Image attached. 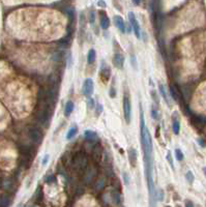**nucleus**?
Wrapping results in <instances>:
<instances>
[{
    "label": "nucleus",
    "instance_id": "obj_22",
    "mask_svg": "<svg viewBox=\"0 0 206 207\" xmlns=\"http://www.w3.org/2000/svg\"><path fill=\"white\" fill-rule=\"evenodd\" d=\"M9 204V201H8V198L6 197H3L1 201H0V207H7Z\"/></svg>",
    "mask_w": 206,
    "mask_h": 207
},
{
    "label": "nucleus",
    "instance_id": "obj_24",
    "mask_svg": "<svg viewBox=\"0 0 206 207\" xmlns=\"http://www.w3.org/2000/svg\"><path fill=\"white\" fill-rule=\"evenodd\" d=\"M151 116H152V118L155 119V120H157V119L160 118V116H159V112H157L153 107H152V109H151Z\"/></svg>",
    "mask_w": 206,
    "mask_h": 207
},
{
    "label": "nucleus",
    "instance_id": "obj_36",
    "mask_svg": "<svg viewBox=\"0 0 206 207\" xmlns=\"http://www.w3.org/2000/svg\"><path fill=\"white\" fill-rule=\"evenodd\" d=\"M133 3H134V4H140L139 1H133Z\"/></svg>",
    "mask_w": 206,
    "mask_h": 207
},
{
    "label": "nucleus",
    "instance_id": "obj_35",
    "mask_svg": "<svg viewBox=\"0 0 206 207\" xmlns=\"http://www.w3.org/2000/svg\"><path fill=\"white\" fill-rule=\"evenodd\" d=\"M203 173H204V175H205V177H206V167H204V168H203Z\"/></svg>",
    "mask_w": 206,
    "mask_h": 207
},
{
    "label": "nucleus",
    "instance_id": "obj_7",
    "mask_svg": "<svg viewBox=\"0 0 206 207\" xmlns=\"http://www.w3.org/2000/svg\"><path fill=\"white\" fill-rule=\"evenodd\" d=\"M113 63L116 67H118V68H122V67H123V63H124L123 55L121 54V53H116V54L114 55Z\"/></svg>",
    "mask_w": 206,
    "mask_h": 207
},
{
    "label": "nucleus",
    "instance_id": "obj_25",
    "mask_svg": "<svg viewBox=\"0 0 206 207\" xmlns=\"http://www.w3.org/2000/svg\"><path fill=\"white\" fill-rule=\"evenodd\" d=\"M113 200L115 204H119L120 203V196L118 193H113Z\"/></svg>",
    "mask_w": 206,
    "mask_h": 207
},
{
    "label": "nucleus",
    "instance_id": "obj_28",
    "mask_svg": "<svg viewBox=\"0 0 206 207\" xmlns=\"http://www.w3.org/2000/svg\"><path fill=\"white\" fill-rule=\"evenodd\" d=\"M166 158L168 160V162H169V164L171 165V167L172 168H174V166H173V160H172V156H171V152H168L167 156H166Z\"/></svg>",
    "mask_w": 206,
    "mask_h": 207
},
{
    "label": "nucleus",
    "instance_id": "obj_30",
    "mask_svg": "<svg viewBox=\"0 0 206 207\" xmlns=\"http://www.w3.org/2000/svg\"><path fill=\"white\" fill-rule=\"evenodd\" d=\"M102 112H103V106L101 103H98V105H96V114H100Z\"/></svg>",
    "mask_w": 206,
    "mask_h": 207
},
{
    "label": "nucleus",
    "instance_id": "obj_29",
    "mask_svg": "<svg viewBox=\"0 0 206 207\" xmlns=\"http://www.w3.org/2000/svg\"><path fill=\"white\" fill-rule=\"evenodd\" d=\"M110 95L111 97H115V88H114V84H112L110 88Z\"/></svg>",
    "mask_w": 206,
    "mask_h": 207
},
{
    "label": "nucleus",
    "instance_id": "obj_15",
    "mask_svg": "<svg viewBox=\"0 0 206 207\" xmlns=\"http://www.w3.org/2000/svg\"><path fill=\"white\" fill-rule=\"evenodd\" d=\"M84 137L87 140H93L98 138V135L96 132H92V131H85L84 132Z\"/></svg>",
    "mask_w": 206,
    "mask_h": 207
},
{
    "label": "nucleus",
    "instance_id": "obj_6",
    "mask_svg": "<svg viewBox=\"0 0 206 207\" xmlns=\"http://www.w3.org/2000/svg\"><path fill=\"white\" fill-rule=\"evenodd\" d=\"M127 154H129V163H131V167H135L137 165V160H138V152L135 148H129V151H127Z\"/></svg>",
    "mask_w": 206,
    "mask_h": 207
},
{
    "label": "nucleus",
    "instance_id": "obj_5",
    "mask_svg": "<svg viewBox=\"0 0 206 207\" xmlns=\"http://www.w3.org/2000/svg\"><path fill=\"white\" fill-rule=\"evenodd\" d=\"M113 21L115 26L120 30L121 33H124L125 32V23H124L123 19L121 18L120 16H114Z\"/></svg>",
    "mask_w": 206,
    "mask_h": 207
},
{
    "label": "nucleus",
    "instance_id": "obj_13",
    "mask_svg": "<svg viewBox=\"0 0 206 207\" xmlns=\"http://www.w3.org/2000/svg\"><path fill=\"white\" fill-rule=\"evenodd\" d=\"M78 133V127L76 126V125H74V126L70 127L68 131H67V134H66V139L67 140H70L73 139V138L75 137L76 135H77Z\"/></svg>",
    "mask_w": 206,
    "mask_h": 207
},
{
    "label": "nucleus",
    "instance_id": "obj_11",
    "mask_svg": "<svg viewBox=\"0 0 206 207\" xmlns=\"http://www.w3.org/2000/svg\"><path fill=\"white\" fill-rule=\"evenodd\" d=\"M172 129L173 133L175 135H178L180 132V123H179V120L177 119V117L173 116V121H172Z\"/></svg>",
    "mask_w": 206,
    "mask_h": 207
},
{
    "label": "nucleus",
    "instance_id": "obj_19",
    "mask_svg": "<svg viewBox=\"0 0 206 207\" xmlns=\"http://www.w3.org/2000/svg\"><path fill=\"white\" fill-rule=\"evenodd\" d=\"M175 158L177 160H179V162H181V160H183V153L182 151H181L180 149H175Z\"/></svg>",
    "mask_w": 206,
    "mask_h": 207
},
{
    "label": "nucleus",
    "instance_id": "obj_16",
    "mask_svg": "<svg viewBox=\"0 0 206 207\" xmlns=\"http://www.w3.org/2000/svg\"><path fill=\"white\" fill-rule=\"evenodd\" d=\"M170 93H171V95H172V97H173L174 101H178L179 95H178V91H177V89L174 87V85L170 86Z\"/></svg>",
    "mask_w": 206,
    "mask_h": 207
},
{
    "label": "nucleus",
    "instance_id": "obj_32",
    "mask_svg": "<svg viewBox=\"0 0 206 207\" xmlns=\"http://www.w3.org/2000/svg\"><path fill=\"white\" fill-rule=\"evenodd\" d=\"M89 21H90V23H94V13H90V19H89Z\"/></svg>",
    "mask_w": 206,
    "mask_h": 207
},
{
    "label": "nucleus",
    "instance_id": "obj_34",
    "mask_svg": "<svg viewBox=\"0 0 206 207\" xmlns=\"http://www.w3.org/2000/svg\"><path fill=\"white\" fill-rule=\"evenodd\" d=\"M198 143H199L200 145H201V146H205V144H204V142L202 141L201 139H198Z\"/></svg>",
    "mask_w": 206,
    "mask_h": 207
},
{
    "label": "nucleus",
    "instance_id": "obj_20",
    "mask_svg": "<svg viewBox=\"0 0 206 207\" xmlns=\"http://www.w3.org/2000/svg\"><path fill=\"white\" fill-rule=\"evenodd\" d=\"M186 180L188 181V183H193L195 177H194V174L192 171H188V173L186 174Z\"/></svg>",
    "mask_w": 206,
    "mask_h": 207
},
{
    "label": "nucleus",
    "instance_id": "obj_8",
    "mask_svg": "<svg viewBox=\"0 0 206 207\" xmlns=\"http://www.w3.org/2000/svg\"><path fill=\"white\" fill-rule=\"evenodd\" d=\"M101 78L103 79L104 82H107L110 78V74H111V70L109 66H106V64H104L101 68Z\"/></svg>",
    "mask_w": 206,
    "mask_h": 207
},
{
    "label": "nucleus",
    "instance_id": "obj_14",
    "mask_svg": "<svg viewBox=\"0 0 206 207\" xmlns=\"http://www.w3.org/2000/svg\"><path fill=\"white\" fill-rule=\"evenodd\" d=\"M159 89H160V92H161V94H162V96H163V98L165 99V101L166 103L169 105L170 103V101H169V98H168V95H167V91H166V88H165V86L163 85V84H159Z\"/></svg>",
    "mask_w": 206,
    "mask_h": 207
},
{
    "label": "nucleus",
    "instance_id": "obj_1",
    "mask_svg": "<svg viewBox=\"0 0 206 207\" xmlns=\"http://www.w3.org/2000/svg\"><path fill=\"white\" fill-rule=\"evenodd\" d=\"M129 24H131V29L134 30V33L136 35L137 39H141V28H140L139 22L137 20L136 16L133 12H129Z\"/></svg>",
    "mask_w": 206,
    "mask_h": 207
},
{
    "label": "nucleus",
    "instance_id": "obj_17",
    "mask_svg": "<svg viewBox=\"0 0 206 207\" xmlns=\"http://www.w3.org/2000/svg\"><path fill=\"white\" fill-rule=\"evenodd\" d=\"M194 122L198 125H203V124L206 123V118L203 116H196L194 117Z\"/></svg>",
    "mask_w": 206,
    "mask_h": 207
},
{
    "label": "nucleus",
    "instance_id": "obj_31",
    "mask_svg": "<svg viewBox=\"0 0 206 207\" xmlns=\"http://www.w3.org/2000/svg\"><path fill=\"white\" fill-rule=\"evenodd\" d=\"M186 207H194V203L190 200H186Z\"/></svg>",
    "mask_w": 206,
    "mask_h": 207
},
{
    "label": "nucleus",
    "instance_id": "obj_12",
    "mask_svg": "<svg viewBox=\"0 0 206 207\" xmlns=\"http://www.w3.org/2000/svg\"><path fill=\"white\" fill-rule=\"evenodd\" d=\"M96 52L94 49H90L88 51L87 54V62L88 64H92L93 62L96 61Z\"/></svg>",
    "mask_w": 206,
    "mask_h": 207
},
{
    "label": "nucleus",
    "instance_id": "obj_18",
    "mask_svg": "<svg viewBox=\"0 0 206 207\" xmlns=\"http://www.w3.org/2000/svg\"><path fill=\"white\" fill-rule=\"evenodd\" d=\"M155 199H157V201H163L164 200V191H163V189H159L157 191H155Z\"/></svg>",
    "mask_w": 206,
    "mask_h": 207
},
{
    "label": "nucleus",
    "instance_id": "obj_4",
    "mask_svg": "<svg viewBox=\"0 0 206 207\" xmlns=\"http://www.w3.org/2000/svg\"><path fill=\"white\" fill-rule=\"evenodd\" d=\"M93 88H94V84H93L92 79H89V78L86 79L83 83V94L89 97L93 92Z\"/></svg>",
    "mask_w": 206,
    "mask_h": 207
},
{
    "label": "nucleus",
    "instance_id": "obj_2",
    "mask_svg": "<svg viewBox=\"0 0 206 207\" xmlns=\"http://www.w3.org/2000/svg\"><path fill=\"white\" fill-rule=\"evenodd\" d=\"M27 134H28V137L30 138V140H32L34 143L39 144V143L41 142V140H43V135H41V131L35 126L28 127Z\"/></svg>",
    "mask_w": 206,
    "mask_h": 207
},
{
    "label": "nucleus",
    "instance_id": "obj_3",
    "mask_svg": "<svg viewBox=\"0 0 206 207\" xmlns=\"http://www.w3.org/2000/svg\"><path fill=\"white\" fill-rule=\"evenodd\" d=\"M123 114H124L125 122L126 123H129L131 118V101H129V98L127 95H125L123 98Z\"/></svg>",
    "mask_w": 206,
    "mask_h": 207
},
{
    "label": "nucleus",
    "instance_id": "obj_23",
    "mask_svg": "<svg viewBox=\"0 0 206 207\" xmlns=\"http://www.w3.org/2000/svg\"><path fill=\"white\" fill-rule=\"evenodd\" d=\"M122 177H123L124 184H125V185H129V173L124 172V173L122 174Z\"/></svg>",
    "mask_w": 206,
    "mask_h": 207
},
{
    "label": "nucleus",
    "instance_id": "obj_10",
    "mask_svg": "<svg viewBox=\"0 0 206 207\" xmlns=\"http://www.w3.org/2000/svg\"><path fill=\"white\" fill-rule=\"evenodd\" d=\"M74 107H75V105H74V103H73L72 101H67L66 103H65V108H64V115L66 117H68L72 114V112L74 111Z\"/></svg>",
    "mask_w": 206,
    "mask_h": 207
},
{
    "label": "nucleus",
    "instance_id": "obj_9",
    "mask_svg": "<svg viewBox=\"0 0 206 207\" xmlns=\"http://www.w3.org/2000/svg\"><path fill=\"white\" fill-rule=\"evenodd\" d=\"M100 25H101V28L106 30V29L109 28V25H110V20L105 14H103V16H101V19H100Z\"/></svg>",
    "mask_w": 206,
    "mask_h": 207
},
{
    "label": "nucleus",
    "instance_id": "obj_33",
    "mask_svg": "<svg viewBox=\"0 0 206 207\" xmlns=\"http://www.w3.org/2000/svg\"><path fill=\"white\" fill-rule=\"evenodd\" d=\"M98 5H102V6H104V7H106V3H105V1H98Z\"/></svg>",
    "mask_w": 206,
    "mask_h": 207
},
{
    "label": "nucleus",
    "instance_id": "obj_27",
    "mask_svg": "<svg viewBox=\"0 0 206 207\" xmlns=\"http://www.w3.org/2000/svg\"><path fill=\"white\" fill-rule=\"evenodd\" d=\"M49 158H50V155L49 154H45L44 158H43V160H41V165L46 166L47 164H48V162H49Z\"/></svg>",
    "mask_w": 206,
    "mask_h": 207
},
{
    "label": "nucleus",
    "instance_id": "obj_21",
    "mask_svg": "<svg viewBox=\"0 0 206 207\" xmlns=\"http://www.w3.org/2000/svg\"><path fill=\"white\" fill-rule=\"evenodd\" d=\"M131 65H133V67H134L135 70H138V62H137L136 56H135L134 54L131 55Z\"/></svg>",
    "mask_w": 206,
    "mask_h": 207
},
{
    "label": "nucleus",
    "instance_id": "obj_26",
    "mask_svg": "<svg viewBox=\"0 0 206 207\" xmlns=\"http://www.w3.org/2000/svg\"><path fill=\"white\" fill-rule=\"evenodd\" d=\"M87 105H88V107H89V109L94 108V106H96V103H94V101H93L92 97H88V99H87Z\"/></svg>",
    "mask_w": 206,
    "mask_h": 207
}]
</instances>
